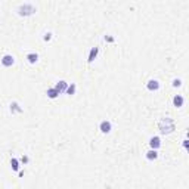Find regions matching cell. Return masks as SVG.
Wrapping results in <instances>:
<instances>
[{"label":"cell","instance_id":"obj_1","mask_svg":"<svg viewBox=\"0 0 189 189\" xmlns=\"http://www.w3.org/2000/svg\"><path fill=\"white\" fill-rule=\"evenodd\" d=\"M158 128H160V133L161 135H170V133H173L176 128V123L173 118H170V117H166V118H162L160 124H158Z\"/></svg>","mask_w":189,"mask_h":189},{"label":"cell","instance_id":"obj_2","mask_svg":"<svg viewBox=\"0 0 189 189\" xmlns=\"http://www.w3.org/2000/svg\"><path fill=\"white\" fill-rule=\"evenodd\" d=\"M36 6L34 5H31V3H24V5H21L19 7H18V15L19 16H30V15L36 14Z\"/></svg>","mask_w":189,"mask_h":189},{"label":"cell","instance_id":"obj_3","mask_svg":"<svg viewBox=\"0 0 189 189\" xmlns=\"http://www.w3.org/2000/svg\"><path fill=\"white\" fill-rule=\"evenodd\" d=\"M99 130H101L102 133H109L111 130H112V124L107 120H103V121L99 124Z\"/></svg>","mask_w":189,"mask_h":189},{"label":"cell","instance_id":"obj_4","mask_svg":"<svg viewBox=\"0 0 189 189\" xmlns=\"http://www.w3.org/2000/svg\"><path fill=\"white\" fill-rule=\"evenodd\" d=\"M14 62H15V59L12 55H5V56L2 58V65H3V67H12Z\"/></svg>","mask_w":189,"mask_h":189},{"label":"cell","instance_id":"obj_5","mask_svg":"<svg viewBox=\"0 0 189 189\" xmlns=\"http://www.w3.org/2000/svg\"><path fill=\"white\" fill-rule=\"evenodd\" d=\"M149 146L152 149H158L161 146V141H160V137L158 136H154V137H151L149 139Z\"/></svg>","mask_w":189,"mask_h":189},{"label":"cell","instance_id":"obj_6","mask_svg":"<svg viewBox=\"0 0 189 189\" xmlns=\"http://www.w3.org/2000/svg\"><path fill=\"white\" fill-rule=\"evenodd\" d=\"M146 87H148V90H151V92H155V90L160 89V83H158V80H149L148 83H146Z\"/></svg>","mask_w":189,"mask_h":189},{"label":"cell","instance_id":"obj_7","mask_svg":"<svg viewBox=\"0 0 189 189\" xmlns=\"http://www.w3.org/2000/svg\"><path fill=\"white\" fill-rule=\"evenodd\" d=\"M183 103H185V99H183L182 94H176L174 98H173V105H174L176 108H180V107H183Z\"/></svg>","mask_w":189,"mask_h":189},{"label":"cell","instance_id":"obj_8","mask_svg":"<svg viewBox=\"0 0 189 189\" xmlns=\"http://www.w3.org/2000/svg\"><path fill=\"white\" fill-rule=\"evenodd\" d=\"M98 53H99V47H92V49H90V53H89L87 62H93L94 59H96Z\"/></svg>","mask_w":189,"mask_h":189},{"label":"cell","instance_id":"obj_9","mask_svg":"<svg viewBox=\"0 0 189 189\" xmlns=\"http://www.w3.org/2000/svg\"><path fill=\"white\" fill-rule=\"evenodd\" d=\"M46 94H47V98H50V99H56V98H58L61 93H59V92H58L55 87H50V89H47V90H46Z\"/></svg>","mask_w":189,"mask_h":189},{"label":"cell","instance_id":"obj_10","mask_svg":"<svg viewBox=\"0 0 189 189\" xmlns=\"http://www.w3.org/2000/svg\"><path fill=\"white\" fill-rule=\"evenodd\" d=\"M67 86H68V83L67 81H64V80H61V81H58L56 83V86H55V89L59 92V93H62V92H65L67 90Z\"/></svg>","mask_w":189,"mask_h":189},{"label":"cell","instance_id":"obj_11","mask_svg":"<svg viewBox=\"0 0 189 189\" xmlns=\"http://www.w3.org/2000/svg\"><path fill=\"white\" fill-rule=\"evenodd\" d=\"M146 158L148 160H157L158 158V152H157V149H149L148 152H146Z\"/></svg>","mask_w":189,"mask_h":189},{"label":"cell","instance_id":"obj_12","mask_svg":"<svg viewBox=\"0 0 189 189\" xmlns=\"http://www.w3.org/2000/svg\"><path fill=\"white\" fill-rule=\"evenodd\" d=\"M27 61L30 62V64H36V62L39 61V55L34 53V52L33 53H28L27 55Z\"/></svg>","mask_w":189,"mask_h":189},{"label":"cell","instance_id":"obj_13","mask_svg":"<svg viewBox=\"0 0 189 189\" xmlns=\"http://www.w3.org/2000/svg\"><path fill=\"white\" fill-rule=\"evenodd\" d=\"M10 111H12V112H22V108L19 107L18 102H12V103H10Z\"/></svg>","mask_w":189,"mask_h":189},{"label":"cell","instance_id":"obj_14","mask_svg":"<svg viewBox=\"0 0 189 189\" xmlns=\"http://www.w3.org/2000/svg\"><path fill=\"white\" fill-rule=\"evenodd\" d=\"M10 166H12V170H14V171H18V170H19V161H18L16 158H12V160H10Z\"/></svg>","mask_w":189,"mask_h":189},{"label":"cell","instance_id":"obj_15","mask_svg":"<svg viewBox=\"0 0 189 189\" xmlns=\"http://www.w3.org/2000/svg\"><path fill=\"white\" fill-rule=\"evenodd\" d=\"M75 89H77L75 87V84L74 83H71V86H67V90H65V92H67L69 96H73V94L75 93Z\"/></svg>","mask_w":189,"mask_h":189},{"label":"cell","instance_id":"obj_16","mask_svg":"<svg viewBox=\"0 0 189 189\" xmlns=\"http://www.w3.org/2000/svg\"><path fill=\"white\" fill-rule=\"evenodd\" d=\"M179 86H182V80L180 78H174L173 80V87H179Z\"/></svg>","mask_w":189,"mask_h":189},{"label":"cell","instance_id":"obj_17","mask_svg":"<svg viewBox=\"0 0 189 189\" xmlns=\"http://www.w3.org/2000/svg\"><path fill=\"white\" fill-rule=\"evenodd\" d=\"M43 39H44V40H50V39H52V33H46L44 34V37H43Z\"/></svg>","mask_w":189,"mask_h":189},{"label":"cell","instance_id":"obj_18","mask_svg":"<svg viewBox=\"0 0 189 189\" xmlns=\"http://www.w3.org/2000/svg\"><path fill=\"white\" fill-rule=\"evenodd\" d=\"M21 161H22V162H28V157H22V158H21Z\"/></svg>","mask_w":189,"mask_h":189},{"label":"cell","instance_id":"obj_19","mask_svg":"<svg viewBox=\"0 0 189 189\" xmlns=\"http://www.w3.org/2000/svg\"><path fill=\"white\" fill-rule=\"evenodd\" d=\"M183 146H185V148H188V139H185V141H183Z\"/></svg>","mask_w":189,"mask_h":189},{"label":"cell","instance_id":"obj_20","mask_svg":"<svg viewBox=\"0 0 189 189\" xmlns=\"http://www.w3.org/2000/svg\"><path fill=\"white\" fill-rule=\"evenodd\" d=\"M105 40H108V41H114V39H112V37H105Z\"/></svg>","mask_w":189,"mask_h":189}]
</instances>
